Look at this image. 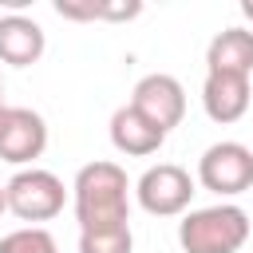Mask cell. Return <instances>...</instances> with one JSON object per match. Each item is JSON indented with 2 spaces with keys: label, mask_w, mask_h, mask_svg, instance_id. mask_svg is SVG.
<instances>
[{
  "label": "cell",
  "mask_w": 253,
  "mask_h": 253,
  "mask_svg": "<svg viewBox=\"0 0 253 253\" xmlns=\"http://www.w3.org/2000/svg\"><path fill=\"white\" fill-rule=\"evenodd\" d=\"M75 221L79 233L130 225V182L119 162H87L75 174Z\"/></svg>",
  "instance_id": "obj_1"
},
{
  "label": "cell",
  "mask_w": 253,
  "mask_h": 253,
  "mask_svg": "<svg viewBox=\"0 0 253 253\" xmlns=\"http://www.w3.org/2000/svg\"><path fill=\"white\" fill-rule=\"evenodd\" d=\"M178 241L186 253H237L249 241V213L229 202L190 210L178 225Z\"/></svg>",
  "instance_id": "obj_2"
},
{
  "label": "cell",
  "mask_w": 253,
  "mask_h": 253,
  "mask_svg": "<svg viewBox=\"0 0 253 253\" xmlns=\"http://www.w3.org/2000/svg\"><path fill=\"white\" fill-rule=\"evenodd\" d=\"M63 182L51 174V170H40V166H28V170H16L4 186V210H12L20 221L36 225V221H51L59 210H63Z\"/></svg>",
  "instance_id": "obj_3"
},
{
  "label": "cell",
  "mask_w": 253,
  "mask_h": 253,
  "mask_svg": "<svg viewBox=\"0 0 253 253\" xmlns=\"http://www.w3.org/2000/svg\"><path fill=\"white\" fill-rule=\"evenodd\" d=\"M198 182L221 198H237L253 190V150L245 142H213L198 158Z\"/></svg>",
  "instance_id": "obj_4"
},
{
  "label": "cell",
  "mask_w": 253,
  "mask_h": 253,
  "mask_svg": "<svg viewBox=\"0 0 253 253\" xmlns=\"http://www.w3.org/2000/svg\"><path fill=\"white\" fill-rule=\"evenodd\" d=\"M134 194H138V206H142L146 213H154V217H174V213H182V210L190 206V198H194V178H190L182 166H174V162H158V166H150V170L138 178Z\"/></svg>",
  "instance_id": "obj_5"
},
{
  "label": "cell",
  "mask_w": 253,
  "mask_h": 253,
  "mask_svg": "<svg viewBox=\"0 0 253 253\" xmlns=\"http://www.w3.org/2000/svg\"><path fill=\"white\" fill-rule=\"evenodd\" d=\"M130 107H134L142 119H150L162 134H170V130L182 123V115H186V91H182V83H178L174 75L154 71V75H142V79L134 83Z\"/></svg>",
  "instance_id": "obj_6"
},
{
  "label": "cell",
  "mask_w": 253,
  "mask_h": 253,
  "mask_svg": "<svg viewBox=\"0 0 253 253\" xmlns=\"http://www.w3.org/2000/svg\"><path fill=\"white\" fill-rule=\"evenodd\" d=\"M47 146V123L32 107H8L0 123V158L12 166H28Z\"/></svg>",
  "instance_id": "obj_7"
},
{
  "label": "cell",
  "mask_w": 253,
  "mask_h": 253,
  "mask_svg": "<svg viewBox=\"0 0 253 253\" xmlns=\"http://www.w3.org/2000/svg\"><path fill=\"white\" fill-rule=\"evenodd\" d=\"M202 107L213 123H237L249 111V79L245 75H221V71H206L202 83Z\"/></svg>",
  "instance_id": "obj_8"
},
{
  "label": "cell",
  "mask_w": 253,
  "mask_h": 253,
  "mask_svg": "<svg viewBox=\"0 0 253 253\" xmlns=\"http://www.w3.org/2000/svg\"><path fill=\"white\" fill-rule=\"evenodd\" d=\"M47 40H43V28L20 12H8L0 16V59L12 63V67H32L40 55H43Z\"/></svg>",
  "instance_id": "obj_9"
},
{
  "label": "cell",
  "mask_w": 253,
  "mask_h": 253,
  "mask_svg": "<svg viewBox=\"0 0 253 253\" xmlns=\"http://www.w3.org/2000/svg\"><path fill=\"white\" fill-rule=\"evenodd\" d=\"M162 142H166V134H162L150 119H142L130 103H126V107H119V111L111 115V146H115L119 154L146 158V154H154Z\"/></svg>",
  "instance_id": "obj_10"
},
{
  "label": "cell",
  "mask_w": 253,
  "mask_h": 253,
  "mask_svg": "<svg viewBox=\"0 0 253 253\" xmlns=\"http://www.w3.org/2000/svg\"><path fill=\"white\" fill-rule=\"evenodd\" d=\"M206 71L249 79V71H253V32L249 28H221L206 47Z\"/></svg>",
  "instance_id": "obj_11"
},
{
  "label": "cell",
  "mask_w": 253,
  "mask_h": 253,
  "mask_svg": "<svg viewBox=\"0 0 253 253\" xmlns=\"http://www.w3.org/2000/svg\"><path fill=\"white\" fill-rule=\"evenodd\" d=\"M130 249H134L130 225H111V229L79 233V253H130Z\"/></svg>",
  "instance_id": "obj_12"
},
{
  "label": "cell",
  "mask_w": 253,
  "mask_h": 253,
  "mask_svg": "<svg viewBox=\"0 0 253 253\" xmlns=\"http://www.w3.org/2000/svg\"><path fill=\"white\" fill-rule=\"evenodd\" d=\"M0 253H59V245L43 225H24L0 237Z\"/></svg>",
  "instance_id": "obj_13"
},
{
  "label": "cell",
  "mask_w": 253,
  "mask_h": 253,
  "mask_svg": "<svg viewBox=\"0 0 253 253\" xmlns=\"http://www.w3.org/2000/svg\"><path fill=\"white\" fill-rule=\"evenodd\" d=\"M63 20H103V0H55Z\"/></svg>",
  "instance_id": "obj_14"
},
{
  "label": "cell",
  "mask_w": 253,
  "mask_h": 253,
  "mask_svg": "<svg viewBox=\"0 0 253 253\" xmlns=\"http://www.w3.org/2000/svg\"><path fill=\"white\" fill-rule=\"evenodd\" d=\"M241 16H245V20H253V0H241Z\"/></svg>",
  "instance_id": "obj_15"
},
{
  "label": "cell",
  "mask_w": 253,
  "mask_h": 253,
  "mask_svg": "<svg viewBox=\"0 0 253 253\" xmlns=\"http://www.w3.org/2000/svg\"><path fill=\"white\" fill-rule=\"evenodd\" d=\"M4 111H8V107H4V99H0V123H4Z\"/></svg>",
  "instance_id": "obj_16"
},
{
  "label": "cell",
  "mask_w": 253,
  "mask_h": 253,
  "mask_svg": "<svg viewBox=\"0 0 253 253\" xmlns=\"http://www.w3.org/2000/svg\"><path fill=\"white\" fill-rule=\"evenodd\" d=\"M0 213H4V186H0Z\"/></svg>",
  "instance_id": "obj_17"
},
{
  "label": "cell",
  "mask_w": 253,
  "mask_h": 253,
  "mask_svg": "<svg viewBox=\"0 0 253 253\" xmlns=\"http://www.w3.org/2000/svg\"><path fill=\"white\" fill-rule=\"evenodd\" d=\"M0 99H4V83H0Z\"/></svg>",
  "instance_id": "obj_18"
}]
</instances>
